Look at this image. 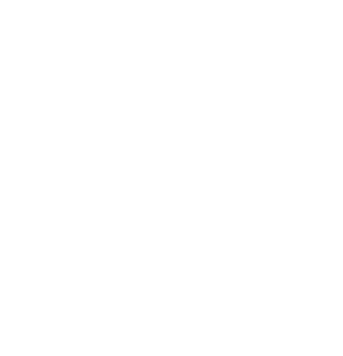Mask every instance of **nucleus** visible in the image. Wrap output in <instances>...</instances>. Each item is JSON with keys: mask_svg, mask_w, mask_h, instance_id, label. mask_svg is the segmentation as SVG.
<instances>
[]
</instances>
